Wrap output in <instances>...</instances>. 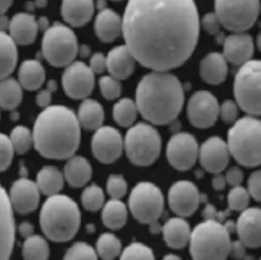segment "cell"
<instances>
[{
  "label": "cell",
  "mask_w": 261,
  "mask_h": 260,
  "mask_svg": "<svg viewBox=\"0 0 261 260\" xmlns=\"http://www.w3.org/2000/svg\"><path fill=\"white\" fill-rule=\"evenodd\" d=\"M121 24L125 45L136 62L156 71L183 65L200 35L194 0H128Z\"/></svg>",
  "instance_id": "1"
},
{
  "label": "cell",
  "mask_w": 261,
  "mask_h": 260,
  "mask_svg": "<svg viewBox=\"0 0 261 260\" xmlns=\"http://www.w3.org/2000/svg\"><path fill=\"white\" fill-rule=\"evenodd\" d=\"M81 125L68 107L48 106L37 117L33 131L36 151L51 160H68L81 144Z\"/></svg>",
  "instance_id": "2"
},
{
  "label": "cell",
  "mask_w": 261,
  "mask_h": 260,
  "mask_svg": "<svg viewBox=\"0 0 261 260\" xmlns=\"http://www.w3.org/2000/svg\"><path fill=\"white\" fill-rule=\"evenodd\" d=\"M138 112L155 125L173 122L184 105V90L178 79L167 71L146 74L136 89Z\"/></svg>",
  "instance_id": "3"
},
{
  "label": "cell",
  "mask_w": 261,
  "mask_h": 260,
  "mask_svg": "<svg viewBox=\"0 0 261 260\" xmlns=\"http://www.w3.org/2000/svg\"><path fill=\"white\" fill-rule=\"evenodd\" d=\"M82 221L79 205L69 196L57 194L44 201L39 222L41 230L49 240L64 243L76 235Z\"/></svg>",
  "instance_id": "4"
},
{
  "label": "cell",
  "mask_w": 261,
  "mask_h": 260,
  "mask_svg": "<svg viewBox=\"0 0 261 260\" xmlns=\"http://www.w3.org/2000/svg\"><path fill=\"white\" fill-rule=\"evenodd\" d=\"M261 123L255 117L237 119L228 131L227 147L230 155L246 167H257L261 163Z\"/></svg>",
  "instance_id": "5"
},
{
  "label": "cell",
  "mask_w": 261,
  "mask_h": 260,
  "mask_svg": "<svg viewBox=\"0 0 261 260\" xmlns=\"http://www.w3.org/2000/svg\"><path fill=\"white\" fill-rule=\"evenodd\" d=\"M188 245L193 260H227L231 247L230 233L222 223L204 219L192 230Z\"/></svg>",
  "instance_id": "6"
},
{
  "label": "cell",
  "mask_w": 261,
  "mask_h": 260,
  "mask_svg": "<svg viewBox=\"0 0 261 260\" xmlns=\"http://www.w3.org/2000/svg\"><path fill=\"white\" fill-rule=\"evenodd\" d=\"M123 149L133 165L151 166L161 154L162 137L153 125L139 122L126 132Z\"/></svg>",
  "instance_id": "7"
},
{
  "label": "cell",
  "mask_w": 261,
  "mask_h": 260,
  "mask_svg": "<svg viewBox=\"0 0 261 260\" xmlns=\"http://www.w3.org/2000/svg\"><path fill=\"white\" fill-rule=\"evenodd\" d=\"M79 53L77 38L65 24H55L45 31L42 39V54L54 67H67Z\"/></svg>",
  "instance_id": "8"
},
{
  "label": "cell",
  "mask_w": 261,
  "mask_h": 260,
  "mask_svg": "<svg viewBox=\"0 0 261 260\" xmlns=\"http://www.w3.org/2000/svg\"><path fill=\"white\" fill-rule=\"evenodd\" d=\"M260 75V62L250 60L241 66L234 83L238 105L252 117L261 113Z\"/></svg>",
  "instance_id": "9"
},
{
  "label": "cell",
  "mask_w": 261,
  "mask_h": 260,
  "mask_svg": "<svg viewBox=\"0 0 261 260\" xmlns=\"http://www.w3.org/2000/svg\"><path fill=\"white\" fill-rule=\"evenodd\" d=\"M128 206L136 220L143 224H151L159 220L165 209L162 190L152 182L143 181L131 191Z\"/></svg>",
  "instance_id": "10"
},
{
  "label": "cell",
  "mask_w": 261,
  "mask_h": 260,
  "mask_svg": "<svg viewBox=\"0 0 261 260\" xmlns=\"http://www.w3.org/2000/svg\"><path fill=\"white\" fill-rule=\"evenodd\" d=\"M259 0H215V14L221 25L234 33H244L256 22Z\"/></svg>",
  "instance_id": "11"
},
{
  "label": "cell",
  "mask_w": 261,
  "mask_h": 260,
  "mask_svg": "<svg viewBox=\"0 0 261 260\" xmlns=\"http://www.w3.org/2000/svg\"><path fill=\"white\" fill-rule=\"evenodd\" d=\"M166 158L173 168L180 171L189 170L199 158V145L196 138L187 132L175 133L167 143Z\"/></svg>",
  "instance_id": "12"
},
{
  "label": "cell",
  "mask_w": 261,
  "mask_h": 260,
  "mask_svg": "<svg viewBox=\"0 0 261 260\" xmlns=\"http://www.w3.org/2000/svg\"><path fill=\"white\" fill-rule=\"evenodd\" d=\"M62 83L69 97L86 99L94 89V72L83 62H72L64 71Z\"/></svg>",
  "instance_id": "13"
},
{
  "label": "cell",
  "mask_w": 261,
  "mask_h": 260,
  "mask_svg": "<svg viewBox=\"0 0 261 260\" xmlns=\"http://www.w3.org/2000/svg\"><path fill=\"white\" fill-rule=\"evenodd\" d=\"M187 116L192 125L197 128L212 127L219 117L217 99L205 90L194 93L188 102Z\"/></svg>",
  "instance_id": "14"
},
{
  "label": "cell",
  "mask_w": 261,
  "mask_h": 260,
  "mask_svg": "<svg viewBox=\"0 0 261 260\" xmlns=\"http://www.w3.org/2000/svg\"><path fill=\"white\" fill-rule=\"evenodd\" d=\"M92 153L102 164H113L123 152V138L119 130L112 126H101L95 130L91 142Z\"/></svg>",
  "instance_id": "15"
},
{
  "label": "cell",
  "mask_w": 261,
  "mask_h": 260,
  "mask_svg": "<svg viewBox=\"0 0 261 260\" xmlns=\"http://www.w3.org/2000/svg\"><path fill=\"white\" fill-rule=\"evenodd\" d=\"M202 196L197 186L189 180L176 181L168 191V204L180 217L193 215L199 209Z\"/></svg>",
  "instance_id": "16"
},
{
  "label": "cell",
  "mask_w": 261,
  "mask_h": 260,
  "mask_svg": "<svg viewBox=\"0 0 261 260\" xmlns=\"http://www.w3.org/2000/svg\"><path fill=\"white\" fill-rule=\"evenodd\" d=\"M198 159L206 171L218 174L228 166L230 153L225 141L220 137L214 136L202 143L199 148Z\"/></svg>",
  "instance_id": "17"
},
{
  "label": "cell",
  "mask_w": 261,
  "mask_h": 260,
  "mask_svg": "<svg viewBox=\"0 0 261 260\" xmlns=\"http://www.w3.org/2000/svg\"><path fill=\"white\" fill-rule=\"evenodd\" d=\"M8 197L13 211L20 214H28L37 209L40 192L36 182L28 178H21L13 183Z\"/></svg>",
  "instance_id": "18"
},
{
  "label": "cell",
  "mask_w": 261,
  "mask_h": 260,
  "mask_svg": "<svg viewBox=\"0 0 261 260\" xmlns=\"http://www.w3.org/2000/svg\"><path fill=\"white\" fill-rule=\"evenodd\" d=\"M14 211L7 192L0 184V260H9L15 242Z\"/></svg>",
  "instance_id": "19"
},
{
  "label": "cell",
  "mask_w": 261,
  "mask_h": 260,
  "mask_svg": "<svg viewBox=\"0 0 261 260\" xmlns=\"http://www.w3.org/2000/svg\"><path fill=\"white\" fill-rule=\"evenodd\" d=\"M260 210L258 207H248L243 211L235 223L239 241L247 248H257L261 245Z\"/></svg>",
  "instance_id": "20"
},
{
  "label": "cell",
  "mask_w": 261,
  "mask_h": 260,
  "mask_svg": "<svg viewBox=\"0 0 261 260\" xmlns=\"http://www.w3.org/2000/svg\"><path fill=\"white\" fill-rule=\"evenodd\" d=\"M223 45L224 58L235 66H243L250 61L253 55V40L251 36L245 33H235L227 36Z\"/></svg>",
  "instance_id": "21"
},
{
  "label": "cell",
  "mask_w": 261,
  "mask_h": 260,
  "mask_svg": "<svg viewBox=\"0 0 261 260\" xmlns=\"http://www.w3.org/2000/svg\"><path fill=\"white\" fill-rule=\"evenodd\" d=\"M8 31L16 44L29 45L36 40L39 27L33 15L18 13L10 20Z\"/></svg>",
  "instance_id": "22"
},
{
  "label": "cell",
  "mask_w": 261,
  "mask_h": 260,
  "mask_svg": "<svg viewBox=\"0 0 261 260\" xmlns=\"http://www.w3.org/2000/svg\"><path fill=\"white\" fill-rule=\"evenodd\" d=\"M107 70L111 76L121 81L128 79L135 68L136 60L126 45L113 48L107 57Z\"/></svg>",
  "instance_id": "23"
},
{
  "label": "cell",
  "mask_w": 261,
  "mask_h": 260,
  "mask_svg": "<svg viewBox=\"0 0 261 260\" xmlns=\"http://www.w3.org/2000/svg\"><path fill=\"white\" fill-rule=\"evenodd\" d=\"M93 14V0H63L62 2V16L72 27L80 28L87 24Z\"/></svg>",
  "instance_id": "24"
},
{
  "label": "cell",
  "mask_w": 261,
  "mask_h": 260,
  "mask_svg": "<svg viewBox=\"0 0 261 260\" xmlns=\"http://www.w3.org/2000/svg\"><path fill=\"white\" fill-rule=\"evenodd\" d=\"M164 240L169 248L181 249L185 248L190 241V225L184 217H172L162 227Z\"/></svg>",
  "instance_id": "25"
},
{
  "label": "cell",
  "mask_w": 261,
  "mask_h": 260,
  "mask_svg": "<svg viewBox=\"0 0 261 260\" xmlns=\"http://www.w3.org/2000/svg\"><path fill=\"white\" fill-rule=\"evenodd\" d=\"M94 29L96 35L101 41L107 43L113 42L121 35V19L117 13L106 7L98 13Z\"/></svg>",
  "instance_id": "26"
},
{
  "label": "cell",
  "mask_w": 261,
  "mask_h": 260,
  "mask_svg": "<svg viewBox=\"0 0 261 260\" xmlns=\"http://www.w3.org/2000/svg\"><path fill=\"white\" fill-rule=\"evenodd\" d=\"M92 177L90 163L82 155H72L68 159L64 167V178L73 188L85 186Z\"/></svg>",
  "instance_id": "27"
},
{
  "label": "cell",
  "mask_w": 261,
  "mask_h": 260,
  "mask_svg": "<svg viewBox=\"0 0 261 260\" xmlns=\"http://www.w3.org/2000/svg\"><path fill=\"white\" fill-rule=\"evenodd\" d=\"M228 66L223 54L213 52L207 54L201 62L200 73L202 81L210 84H220L226 80Z\"/></svg>",
  "instance_id": "28"
},
{
  "label": "cell",
  "mask_w": 261,
  "mask_h": 260,
  "mask_svg": "<svg viewBox=\"0 0 261 260\" xmlns=\"http://www.w3.org/2000/svg\"><path fill=\"white\" fill-rule=\"evenodd\" d=\"M45 70L37 60H27L19 69V83L29 91L39 89L45 82Z\"/></svg>",
  "instance_id": "29"
},
{
  "label": "cell",
  "mask_w": 261,
  "mask_h": 260,
  "mask_svg": "<svg viewBox=\"0 0 261 260\" xmlns=\"http://www.w3.org/2000/svg\"><path fill=\"white\" fill-rule=\"evenodd\" d=\"M76 118L81 127L86 130H97L103 126L105 114L100 103L86 98L79 108Z\"/></svg>",
  "instance_id": "30"
},
{
  "label": "cell",
  "mask_w": 261,
  "mask_h": 260,
  "mask_svg": "<svg viewBox=\"0 0 261 260\" xmlns=\"http://www.w3.org/2000/svg\"><path fill=\"white\" fill-rule=\"evenodd\" d=\"M18 62L17 44L9 34L0 32V80L9 77Z\"/></svg>",
  "instance_id": "31"
},
{
  "label": "cell",
  "mask_w": 261,
  "mask_h": 260,
  "mask_svg": "<svg viewBox=\"0 0 261 260\" xmlns=\"http://www.w3.org/2000/svg\"><path fill=\"white\" fill-rule=\"evenodd\" d=\"M64 174L55 166L42 167L36 176V186L40 193L45 196H54L60 194L64 187Z\"/></svg>",
  "instance_id": "32"
},
{
  "label": "cell",
  "mask_w": 261,
  "mask_h": 260,
  "mask_svg": "<svg viewBox=\"0 0 261 260\" xmlns=\"http://www.w3.org/2000/svg\"><path fill=\"white\" fill-rule=\"evenodd\" d=\"M127 207L122 201L112 199L102 207L103 224L112 230L120 229L127 221Z\"/></svg>",
  "instance_id": "33"
},
{
  "label": "cell",
  "mask_w": 261,
  "mask_h": 260,
  "mask_svg": "<svg viewBox=\"0 0 261 260\" xmlns=\"http://www.w3.org/2000/svg\"><path fill=\"white\" fill-rule=\"evenodd\" d=\"M23 100V87L18 81L9 77L0 80V108L14 110Z\"/></svg>",
  "instance_id": "34"
},
{
  "label": "cell",
  "mask_w": 261,
  "mask_h": 260,
  "mask_svg": "<svg viewBox=\"0 0 261 260\" xmlns=\"http://www.w3.org/2000/svg\"><path fill=\"white\" fill-rule=\"evenodd\" d=\"M22 254L24 260H48L50 248L47 241L35 234L24 239Z\"/></svg>",
  "instance_id": "35"
},
{
  "label": "cell",
  "mask_w": 261,
  "mask_h": 260,
  "mask_svg": "<svg viewBox=\"0 0 261 260\" xmlns=\"http://www.w3.org/2000/svg\"><path fill=\"white\" fill-rule=\"evenodd\" d=\"M96 252L102 260H115L121 253V242L112 233H104L98 238Z\"/></svg>",
  "instance_id": "36"
},
{
  "label": "cell",
  "mask_w": 261,
  "mask_h": 260,
  "mask_svg": "<svg viewBox=\"0 0 261 260\" xmlns=\"http://www.w3.org/2000/svg\"><path fill=\"white\" fill-rule=\"evenodd\" d=\"M138 109L134 101L128 98L120 99L114 106L113 116L116 122L120 126L130 127L138 116Z\"/></svg>",
  "instance_id": "37"
},
{
  "label": "cell",
  "mask_w": 261,
  "mask_h": 260,
  "mask_svg": "<svg viewBox=\"0 0 261 260\" xmlns=\"http://www.w3.org/2000/svg\"><path fill=\"white\" fill-rule=\"evenodd\" d=\"M82 203L83 207L88 211L95 213L101 210L105 202L104 191L96 184H91L83 190L82 194Z\"/></svg>",
  "instance_id": "38"
},
{
  "label": "cell",
  "mask_w": 261,
  "mask_h": 260,
  "mask_svg": "<svg viewBox=\"0 0 261 260\" xmlns=\"http://www.w3.org/2000/svg\"><path fill=\"white\" fill-rule=\"evenodd\" d=\"M12 144L14 152L19 154H24L31 149L34 144L33 132L25 126H16L9 137Z\"/></svg>",
  "instance_id": "39"
},
{
  "label": "cell",
  "mask_w": 261,
  "mask_h": 260,
  "mask_svg": "<svg viewBox=\"0 0 261 260\" xmlns=\"http://www.w3.org/2000/svg\"><path fill=\"white\" fill-rule=\"evenodd\" d=\"M119 260H155L154 252L142 243H131L120 253Z\"/></svg>",
  "instance_id": "40"
},
{
  "label": "cell",
  "mask_w": 261,
  "mask_h": 260,
  "mask_svg": "<svg viewBox=\"0 0 261 260\" xmlns=\"http://www.w3.org/2000/svg\"><path fill=\"white\" fill-rule=\"evenodd\" d=\"M249 196L248 190L244 187L240 186H235L230 192L228 193L227 196V202L230 211L233 212H243L249 207Z\"/></svg>",
  "instance_id": "41"
},
{
  "label": "cell",
  "mask_w": 261,
  "mask_h": 260,
  "mask_svg": "<svg viewBox=\"0 0 261 260\" xmlns=\"http://www.w3.org/2000/svg\"><path fill=\"white\" fill-rule=\"evenodd\" d=\"M63 260H99L96 249L84 242H77L66 251Z\"/></svg>",
  "instance_id": "42"
},
{
  "label": "cell",
  "mask_w": 261,
  "mask_h": 260,
  "mask_svg": "<svg viewBox=\"0 0 261 260\" xmlns=\"http://www.w3.org/2000/svg\"><path fill=\"white\" fill-rule=\"evenodd\" d=\"M108 194L112 199L120 200L127 193V183L122 175L111 174L107 181Z\"/></svg>",
  "instance_id": "43"
},
{
  "label": "cell",
  "mask_w": 261,
  "mask_h": 260,
  "mask_svg": "<svg viewBox=\"0 0 261 260\" xmlns=\"http://www.w3.org/2000/svg\"><path fill=\"white\" fill-rule=\"evenodd\" d=\"M99 85L101 93L108 100H115L119 98L121 93V84L119 80L111 75L102 76L99 81Z\"/></svg>",
  "instance_id": "44"
},
{
  "label": "cell",
  "mask_w": 261,
  "mask_h": 260,
  "mask_svg": "<svg viewBox=\"0 0 261 260\" xmlns=\"http://www.w3.org/2000/svg\"><path fill=\"white\" fill-rule=\"evenodd\" d=\"M14 154L15 152L9 137L0 133V172L5 171L11 166Z\"/></svg>",
  "instance_id": "45"
},
{
  "label": "cell",
  "mask_w": 261,
  "mask_h": 260,
  "mask_svg": "<svg viewBox=\"0 0 261 260\" xmlns=\"http://www.w3.org/2000/svg\"><path fill=\"white\" fill-rule=\"evenodd\" d=\"M238 115L237 104L232 100H226L219 106V117L226 123H234L237 120Z\"/></svg>",
  "instance_id": "46"
},
{
  "label": "cell",
  "mask_w": 261,
  "mask_h": 260,
  "mask_svg": "<svg viewBox=\"0 0 261 260\" xmlns=\"http://www.w3.org/2000/svg\"><path fill=\"white\" fill-rule=\"evenodd\" d=\"M248 192L249 196L256 201L261 200V172L260 170L253 171L248 180Z\"/></svg>",
  "instance_id": "47"
},
{
  "label": "cell",
  "mask_w": 261,
  "mask_h": 260,
  "mask_svg": "<svg viewBox=\"0 0 261 260\" xmlns=\"http://www.w3.org/2000/svg\"><path fill=\"white\" fill-rule=\"evenodd\" d=\"M202 24L203 29L210 34V35H219L220 34V28L221 23L215 13H207L203 16L202 20Z\"/></svg>",
  "instance_id": "48"
},
{
  "label": "cell",
  "mask_w": 261,
  "mask_h": 260,
  "mask_svg": "<svg viewBox=\"0 0 261 260\" xmlns=\"http://www.w3.org/2000/svg\"><path fill=\"white\" fill-rule=\"evenodd\" d=\"M57 89V83L54 81H49L47 83V87L43 90H41L36 96V103L41 108H46L49 106L52 94Z\"/></svg>",
  "instance_id": "49"
},
{
  "label": "cell",
  "mask_w": 261,
  "mask_h": 260,
  "mask_svg": "<svg viewBox=\"0 0 261 260\" xmlns=\"http://www.w3.org/2000/svg\"><path fill=\"white\" fill-rule=\"evenodd\" d=\"M229 214V212H218L214 205L212 204H206L203 212H202V216L204 219H210V220H214L219 223H224L226 221V217Z\"/></svg>",
  "instance_id": "50"
},
{
  "label": "cell",
  "mask_w": 261,
  "mask_h": 260,
  "mask_svg": "<svg viewBox=\"0 0 261 260\" xmlns=\"http://www.w3.org/2000/svg\"><path fill=\"white\" fill-rule=\"evenodd\" d=\"M225 179L226 183L232 187L240 186L244 181V173L240 167L233 166L226 172Z\"/></svg>",
  "instance_id": "51"
},
{
  "label": "cell",
  "mask_w": 261,
  "mask_h": 260,
  "mask_svg": "<svg viewBox=\"0 0 261 260\" xmlns=\"http://www.w3.org/2000/svg\"><path fill=\"white\" fill-rule=\"evenodd\" d=\"M89 68L95 73H102L107 70L106 57L102 53H95L90 59Z\"/></svg>",
  "instance_id": "52"
},
{
  "label": "cell",
  "mask_w": 261,
  "mask_h": 260,
  "mask_svg": "<svg viewBox=\"0 0 261 260\" xmlns=\"http://www.w3.org/2000/svg\"><path fill=\"white\" fill-rule=\"evenodd\" d=\"M247 247L240 241L231 242L230 247V254L233 256V258L236 260H243L245 255L247 254Z\"/></svg>",
  "instance_id": "53"
},
{
  "label": "cell",
  "mask_w": 261,
  "mask_h": 260,
  "mask_svg": "<svg viewBox=\"0 0 261 260\" xmlns=\"http://www.w3.org/2000/svg\"><path fill=\"white\" fill-rule=\"evenodd\" d=\"M19 232L21 236L27 239L29 237L33 236L35 234V227L34 225L31 224L30 222H23L19 226Z\"/></svg>",
  "instance_id": "54"
},
{
  "label": "cell",
  "mask_w": 261,
  "mask_h": 260,
  "mask_svg": "<svg viewBox=\"0 0 261 260\" xmlns=\"http://www.w3.org/2000/svg\"><path fill=\"white\" fill-rule=\"evenodd\" d=\"M226 179L224 175H222L221 173L215 174L214 177L213 178V187L217 191L223 190L226 187Z\"/></svg>",
  "instance_id": "55"
},
{
  "label": "cell",
  "mask_w": 261,
  "mask_h": 260,
  "mask_svg": "<svg viewBox=\"0 0 261 260\" xmlns=\"http://www.w3.org/2000/svg\"><path fill=\"white\" fill-rule=\"evenodd\" d=\"M10 20L5 16V14H0V32L6 33V31L9 29Z\"/></svg>",
  "instance_id": "56"
},
{
  "label": "cell",
  "mask_w": 261,
  "mask_h": 260,
  "mask_svg": "<svg viewBox=\"0 0 261 260\" xmlns=\"http://www.w3.org/2000/svg\"><path fill=\"white\" fill-rule=\"evenodd\" d=\"M14 0H0V14H5V12L11 7Z\"/></svg>",
  "instance_id": "57"
},
{
  "label": "cell",
  "mask_w": 261,
  "mask_h": 260,
  "mask_svg": "<svg viewBox=\"0 0 261 260\" xmlns=\"http://www.w3.org/2000/svg\"><path fill=\"white\" fill-rule=\"evenodd\" d=\"M79 52L81 53V55L83 57H87L90 54V48L88 47L87 45H82V47H79Z\"/></svg>",
  "instance_id": "58"
},
{
  "label": "cell",
  "mask_w": 261,
  "mask_h": 260,
  "mask_svg": "<svg viewBox=\"0 0 261 260\" xmlns=\"http://www.w3.org/2000/svg\"><path fill=\"white\" fill-rule=\"evenodd\" d=\"M150 226H151V232H152V233H154V234L160 233V232L162 231V227H161V225L159 224V222H158V221L151 223Z\"/></svg>",
  "instance_id": "59"
},
{
  "label": "cell",
  "mask_w": 261,
  "mask_h": 260,
  "mask_svg": "<svg viewBox=\"0 0 261 260\" xmlns=\"http://www.w3.org/2000/svg\"><path fill=\"white\" fill-rule=\"evenodd\" d=\"M163 260H182L180 257H179L178 255H176V254H172V253H170V254H166V256L163 258Z\"/></svg>",
  "instance_id": "60"
},
{
  "label": "cell",
  "mask_w": 261,
  "mask_h": 260,
  "mask_svg": "<svg viewBox=\"0 0 261 260\" xmlns=\"http://www.w3.org/2000/svg\"><path fill=\"white\" fill-rule=\"evenodd\" d=\"M243 260H254V258L252 257V256H250V255H245V257L243 258Z\"/></svg>",
  "instance_id": "61"
},
{
  "label": "cell",
  "mask_w": 261,
  "mask_h": 260,
  "mask_svg": "<svg viewBox=\"0 0 261 260\" xmlns=\"http://www.w3.org/2000/svg\"><path fill=\"white\" fill-rule=\"evenodd\" d=\"M114 1H119V0H114Z\"/></svg>",
  "instance_id": "62"
}]
</instances>
